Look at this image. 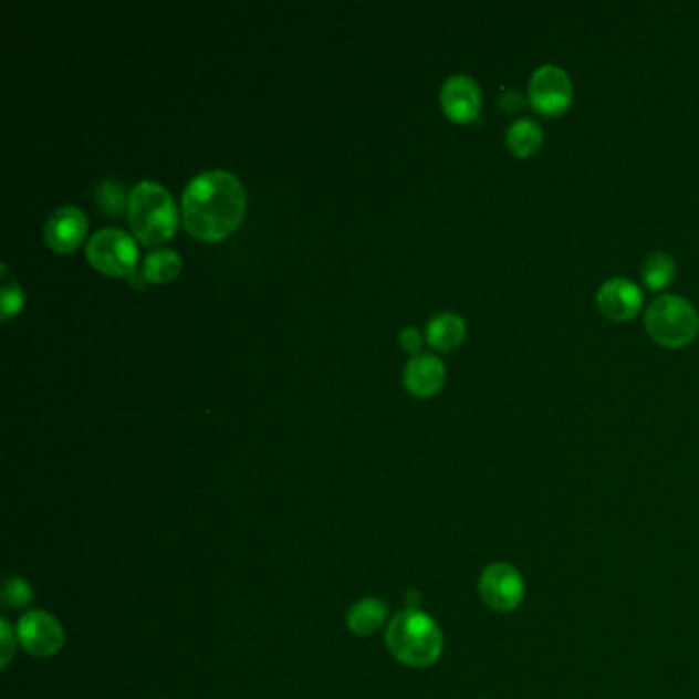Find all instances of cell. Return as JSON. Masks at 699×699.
Returning a JSON list of instances; mask_svg holds the SVG:
<instances>
[{"instance_id": "obj_12", "label": "cell", "mask_w": 699, "mask_h": 699, "mask_svg": "<svg viewBox=\"0 0 699 699\" xmlns=\"http://www.w3.org/2000/svg\"><path fill=\"white\" fill-rule=\"evenodd\" d=\"M446 365L434 353H419L405 365L406 390L420 398L434 396L444 386Z\"/></svg>"}, {"instance_id": "obj_13", "label": "cell", "mask_w": 699, "mask_h": 699, "mask_svg": "<svg viewBox=\"0 0 699 699\" xmlns=\"http://www.w3.org/2000/svg\"><path fill=\"white\" fill-rule=\"evenodd\" d=\"M466 322L453 312H441L427 322V341L435 349L451 351L462 345Z\"/></svg>"}, {"instance_id": "obj_7", "label": "cell", "mask_w": 699, "mask_h": 699, "mask_svg": "<svg viewBox=\"0 0 699 699\" xmlns=\"http://www.w3.org/2000/svg\"><path fill=\"white\" fill-rule=\"evenodd\" d=\"M478 591L482 602L494 612H513L523 602L525 583L518 568L509 562L489 564L482 574Z\"/></svg>"}, {"instance_id": "obj_6", "label": "cell", "mask_w": 699, "mask_h": 699, "mask_svg": "<svg viewBox=\"0 0 699 699\" xmlns=\"http://www.w3.org/2000/svg\"><path fill=\"white\" fill-rule=\"evenodd\" d=\"M574 88L566 71L554 64H542L530 79V103L545 117H559L573 103Z\"/></svg>"}, {"instance_id": "obj_11", "label": "cell", "mask_w": 699, "mask_h": 699, "mask_svg": "<svg viewBox=\"0 0 699 699\" xmlns=\"http://www.w3.org/2000/svg\"><path fill=\"white\" fill-rule=\"evenodd\" d=\"M86 232V218L76 206L58 208L45 222V242L58 252L74 251Z\"/></svg>"}, {"instance_id": "obj_4", "label": "cell", "mask_w": 699, "mask_h": 699, "mask_svg": "<svg viewBox=\"0 0 699 699\" xmlns=\"http://www.w3.org/2000/svg\"><path fill=\"white\" fill-rule=\"evenodd\" d=\"M644 326L658 345L686 347L699 333L698 310L681 295H658L644 314Z\"/></svg>"}, {"instance_id": "obj_18", "label": "cell", "mask_w": 699, "mask_h": 699, "mask_svg": "<svg viewBox=\"0 0 699 699\" xmlns=\"http://www.w3.org/2000/svg\"><path fill=\"white\" fill-rule=\"evenodd\" d=\"M97 204L107 211V216H117L119 211L124 210V204L127 206L124 187L113 179H105L101 185H97Z\"/></svg>"}, {"instance_id": "obj_10", "label": "cell", "mask_w": 699, "mask_h": 699, "mask_svg": "<svg viewBox=\"0 0 699 699\" xmlns=\"http://www.w3.org/2000/svg\"><path fill=\"white\" fill-rule=\"evenodd\" d=\"M597 306L612 321H629L643 309V292L634 281L612 278L599 288Z\"/></svg>"}, {"instance_id": "obj_15", "label": "cell", "mask_w": 699, "mask_h": 699, "mask_svg": "<svg viewBox=\"0 0 699 699\" xmlns=\"http://www.w3.org/2000/svg\"><path fill=\"white\" fill-rule=\"evenodd\" d=\"M386 616H388L386 605L379 602V599L369 597V599L355 603V605L351 607L347 624H349L353 634H357V636H372L374 632H378V629L382 628V624L386 622Z\"/></svg>"}, {"instance_id": "obj_9", "label": "cell", "mask_w": 699, "mask_h": 699, "mask_svg": "<svg viewBox=\"0 0 699 699\" xmlns=\"http://www.w3.org/2000/svg\"><path fill=\"white\" fill-rule=\"evenodd\" d=\"M441 107L458 124L474 122L482 109L480 86L468 74H453L441 86Z\"/></svg>"}, {"instance_id": "obj_2", "label": "cell", "mask_w": 699, "mask_h": 699, "mask_svg": "<svg viewBox=\"0 0 699 699\" xmlns=\"http://www.w3.org/2000/svg\"><path fill=\"white\" fill-rule=\"evenodd\" d=\"M386 644L392 655L406 667L425 669L441 657L444 634L434 617L417 609H406L392 619Z\"/></svg>"}, {"instance_id": "obj_16", "label": "cell", "mask_w": 699, "mask_h": 699, "mask_svg": "<svg viewBox=\"0 0 699 699\" xmlns=\"http://www.w3.org/2000/svg\"><path fill=\"white\" fill-rule=\"evenodd\" d=\"M181 271V257L170 249L153 251L142 263V278L155 283L170 281Z\"/></svg>"}, {"instance_id": "obj_22", "label": "cell", "mask_w": 699, "mask_h": 699, "mask_svg": "<svg viewBox=\"0 0 699 699\" xmlns=\"http://www.w3.org/2000/svg\"><path fill=\"white\" fill-rule=\"evenodd\" d=\"M0 638H2V667H7L9 660L13 657L14 644L11 626H9V622H4V619H2V624H0Z\"/></svg>"}, {"instance_id": "obj_1", "label": "cell", "mask_w": 699, "mask_h": 699, "mask_svg": "<svg viewBox=\"0 0 699 699\" xmlns=\"http://www.w3.org/2000/svg\"><path fill=\"white\" fill-rule=\"evenodd\" d=\"M247 197L242 182L228 170H206L182 191V225L197 238L218 240L242 220Z\"/></svg>"}, {"instance_id": "obj_8", "label": "cell", "mask_w": 699, "mask_h": 699, "mask_svg": "<svg viewBox=\"0 0 699 699\" xmlns=\"http://www.w3.org/2000/svg\"><path fill=\"white\" fill-rule=\"evenodd\" d=\"M19 643L33 657H54L64 646V629L48 612H29L17 626Z\"/></svg>"}, {"instance_id": "obj_5", "label": "cell", "mask_w": 699, "mask_h": 699, "mask_svg": "<svg viewBox=\"0 0 699 699\" xmlns=\"http://www.w3.org/2000/svg\"><path fill=\"white\" fill-rule=\"evenodd\" d=\"M86 257L107 275H127L136 273L138 247L134 238L117 228H103L95 232L86 244Z\"/></svg>"}, {"instance_id": "obj_3", "label": "cell", "mask_w": 699, "mask_h": 699, "mask_svg": "<svg viewBox=\"0 0 699 699\" xmlns=\"http://www.w3.org/2000/svg\"><path fill=\"white\" fill-rule=\"evenodd\" d=\"M127 220L144 244H160L177 228L175 199L155 181L136 182L127 196Z\"/></svg>"}, {"instance_id": "obj_23", "label": "cell", "mask_w": 699, "mask_h": 699, "mask_svg": "<svg viewBox=\"0 0 699 699\" xmlns=\"http://www.w3.org/2000/svg\"><path fill=\"white\" fill-rule=\"evenodd\" d=\"M499 105L503 107L504 112L515 113L525 105V101H523V95L518 93V91H504Z\"/></svg>"}, {"instance_id": "obj_20", "label": "cell", "mask_w": 699, "mask_h": 699, "mask_svg": "<svg viewBox=\"0 0 699 699\" xmlns=\"http://www.w3.org/2000/svg\"><path fill=\"white\" fill-rule=\"evenodd\" d=\"M0 295H2V321H9L23 306L25 295H23V290L13 281H4Z\"/></svg>"}, {"instance_id": "obj_19", "label": "cell", "mask_w": 699, "mask_h": 699, "mask_svg": "<svg viewBox=\"0 0 699 699\" xmlns=\"http://www.w3.org/2000/svg\"><path fill=\"white\" fill-rule=\"evenodd\" d=\"M31 597H33V588L29 587L28 581L17 578V576L7 581L4 593H2V603L7 607H23L31 602Z\"/></svg>"}, {"instance_id": "obj_21", "label": "cell", "mask_w": 699, "mask_h": 699, "mask_svg": "<svg viewBox=\"0 0 699 699\" xmlns=\"http://www.w3.org/2000/svg\"><path fill=\"white\" fill-rule=\"evenodd\" d=\"M400 345L408 353H417L419 355V349L422 347V335L415 326H406L400 333Z\"/></svg>"}, {"instance_id": "obj_14", "label": "cell", "mask_w": 699, "mask_h": 699, "mask_svg": "<svg viewBox=\"0 0 699 699\" xmlns=\"http://www.w3.org/2000/svg\"><path fill=\"white\" fill-rule=\"evenodd\" d=\"M544 144V129L530 117H519L507 127V146L519 158L535 155Z\"/></svg>"}, {"instance_id": "obj_17", "label": "cell", "mask_w": 699, "mask_h": 699, "mask_svg": "<svg viewBox=\"0 0 699 699\" xmlns=\"http://www.w3.org/2000/svg\"><path fill=\"white\" fill-rule=\"evenodd\" d=\"M677 273V265L672 261L671 254L667 252H655L650 254L643 265V280L650 290H665L671 285Z\"/></svg>"}]
</instances>
